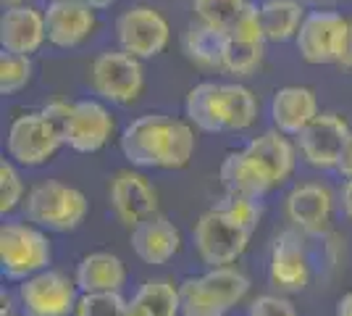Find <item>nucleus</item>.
<instances>
[{
  "label": "nucleus",
  "instance_id": "nucleus-1",
  "mask_svg": "<svg viewBox=\"0 0 352 316\" xmlns=\"http://www.w3.org/2000/svg\"><path fill=\"white\" fill-rule=\"evenodd\" d=\"M250 277L234 266H210L179 285L182 316H226L248 298Z\"/></svg>",
  "mask_w": 352,
  "mask_h": 316
},
{
  "label": "nucleus",
  "instance_id": "nucleus-2",
  "mask_svg": "<svg viewBox=\"0 0 352 316\" xmlns=\"http://www.w3.org/2000/svg\"><path fill=\"white\" fill-rule=\"evenodd\" d=\"M24 216L47 232H72L87 219L89 200L82 190L58 180L37 182L24 198Z\"/></svg>",
  "mask_w": 352,
  "mask_h": 316
},
{
  "label": "nucleus",
  "instance_id": "nucleus-3",
  "mask_svg": "<svg viewBox=\"0 0 352 316\" xmlns=\"http://www.w3.org/2000/svg\"><path fill=\"white\" fill-rule=\"evenodd\" d=\"M53 248L43 227L32 222H3L0 227V269L3 277L21 282L32 274L50 269Z\"/></svg>",
  "mask_w": 352,
  "mask_h": 316
},
{
  "label": "nucleus",
  "instance_id": "nucleus-4",
  "mask_svg": "<svg viewBox=\"0 0 352 316\" xmlns=\"http://www.w3.org/2000/svg\"><path fill=\"white\" fill-rule=\"evenodd\" d=\"M63 145H66V140L60 135V129L45 116L43 108L19 114L11 121L8 135H6L8 158L27 169L50 164Z\"/></svg>",
  "mask_w": 352,
  "mask_h": 316
},
{
  "label": "nucleus",
  "instance_id": "nucleus-5",
  "mask_svg": "<svg viewBox=\"0 0 352 316\" xmlns=\"http://www.w3.org/2000/svg\"><path fill=\"white\" fill-rule=\"evenodd\" d=\"M250 238L252 235L248 229L236 224L232 216H226L219 206L208 209L195 222V229H192L195 251H197V256L208 269L236 264V258L248 251Z\"/></svg>",
  "mask_w": 352,
  "mask_h": 316
},
{
  "label": "nucleus",
  "instance_id": "nucleus-6",
  "mask_svg": "<svg viewBox=\"0 0 352 316\" xmlns=\"http://www.w3.org/2000/svg\"><path fill=\"white\" fill-rule=\"evenodd\" d=\"M89 82L95 95H100L105 103L132 105L145 90V69L142 61L118 50L98 53L89 66Z\"/></svg>",
  "mask_w": 352,
  "mask_h": 316
},
{
  "label": "nucleus",
  "instance_id": "nucleus-7",
  "mask_svg": "<svg viewBox=\"0 0 352 316\" xmlns=\"http://www.w3.org/2000/svg\"><path fill=\"white\" fill-rule=\"evenodd\" d=\"M82 290L76 280H69L63 271L43 269L21 280L16 287L19 311L24 316H74Z\"/></svg>",
  "mask_w": 352,
  "mask_h": 316
},
{
  "label": "nucleus",
  "instance_id": "nucleus-8",
  "mask_svg": "<svg viewBox=\"0 0 352 316\" xmlns=\"http://www.w3.org/2000/svg\"><path fill=\"white\" fill-rule=\"evenodd\" d=\"M171 40V27L166 16L153 6H129L116 19V43L124 53L147 61L161 56Z\"/></svg>",
  "mask_w": 352,
  "mask_h": 316
},
{
  "label": "nucleus",
  "instance_id": "nucleus-9",
  "mask_svg": "<svg viewBox=\"0 0 352 316\" xmlns=\"http://www.w3.org/2000/svg\"><path fill=\"white\" fill-rule=\"evenodd\" d=\"M350 21L347 16L339 11H308L302 19V27L294 37L297 53L305 63L313 66H329L337 63L342 50H344V40L350 32Z\"/></svg>",
  "mask_w": 352,
  "mask_h": 316
},
{
  "label": "nucleus",
  "instance_id": "nucleus-10",
  "mask_svg": "<svg viewBox=\"0 0 352 316\" xmlns=\"http://www.w3.org/2000/svg\"><path fill=\"white\" fill-rule=\"evenodd\" d=\"M350 132L352 127L342 114L321 111L294 140H297V151L308 166H313V169H337Z\"/></svg>",
  "mask_w": 352,
  "mask_h": 316
},
{
  "label": "nucleus",
  "instance_id": "nucleus-11",
  "mask_svg": "<svg viewBox=\"0 0 352 316\" xmlns=\"http://www.w3.org/2000/svg\"><path fill=\"white\" fill-rule=\"evenodd\" d=\"M116 135V119L100 101H74L63 140L76 153H98Z\"/></svg>",
  "mask_w": 352,
  "mask_h": 316
},
{
  "label": "nucleus",
  "instance_id": "nucleus-12",
  "mask_svg": "<svg viewBox=\"0 0 352 316\" xmlns=\"http://www.w3.org/2000/svg\"><path fill=\"white\" fill-rule=\"evenodd\" d=\"M47 43L60 50L85 45L98 30V11L85 0H56L45 11Z\"/></svg>",
  "mask_w": 352,
  "mask_h": 316
},
{
  "label": "nucleus",
  "instance_id": "nucleus-13",
  "mask_svg": "<svg viewBox=\"0 0 352 316\" xmlns=\"http://www.w3.org/2000/svg\"><path fill=\"white\" fill-rule=\"evenodd\" d=\"M108 203L111 211L124 227H137L140 222H145L147 216L158 213V193L150 185L145 174L126 169L118 171L116 177L108 185Z\"/></svg>",
  "mask_w": 352,
  "mask_h": 316
},
{
  "label": "nucleus",
  "instance_id": "nucleus-14",
  "mask_svg": "<svg viewBox=\"0 0 352 316\" xmlns=\"http://www.w3.org/2000/svg\"><path fill=\"white\" fill-rule=\"evenodd\" d=\"M268 280L281 293H300L310 282V258L302 242V232L284 229L276 235L268 261Z\"/></svg>",
  "mask_w": 352,
  "mask_h": 316
},
{
  "label": "nucleus",
  "instance_id": "nucleus-15",
  "mask_svg": "<svg viewBox=\"0 0 352 316\" xmlns=\"http://www.w3.org/2000/svg\"><path fill=\"white\" fill-rule=\"evenodd\" d=\"M168 124H171V116L166 114H142L129 121L118 137L124 158L137 169H161Z\"/></svg>",
  "mask_w": 352,
  "mask_h": 316
},
{
  "label": "nucleus",
  "instance_id": "nucleus-16",
  "mask_svg": "<svg viewBox=\"0 0 352 316\" xmlns=\"http://www.w3.org/2000/svg\"><path fill=\"white\" fill-rule=\"evenodd\" d=\"M334 196L329 187L308 182V185H300L294 187L292 193L287 196L284 211H287V219L289 224L302 232V235H313L318 238L323 235L329 224H331V216H334Z\"/></svg>",
  "mask_w": 352,
  "mask_h": 316
},
{
  "label": "nucleus",
  "instance_id": "nucleus-17",
  "mask_svg": "<svg viewBox=\"0 0 352 316\" xmlns=\"http://www.w3.org/2000/svg\"><path fill=\"white\" fill-rule=\"evenodd\" d=\"M129 242L132 251L142 264L150 266H163L179 253L182 248V235L174 227V222H168L163 213H153L145 222H140L137 227L129 229Z\"/></svg>",
  "mask_w": 352,
  "mask_h": 316
},
{
  "label": "nucleus",
  "instance_id": "nucleus-18",
  "mask_svg": "<svg viewBox=\"0 0 352 316\" xmlns=\"http://www.w3.org/2000/svg\"><path fill=\"white\" fill-rule=\"evenodd\" d=\"M47 43V27H45V11H37L27 3L6 8L0 19V45L11 53L32 56Z\"/></svg>",
  "mask_w": 352,
  "mask_h": 316
},
{
  "label": "nucleus",
  "instance_id": "nucleus-19",
  "mask_svg": "<svg viewBox=\"0 0 352 316\" xmlns=\"http://www.w3.org/2000/svg\"><path fill=\"white\" fill-rule=\"evenodd\" d=\"M321 114L318 95L305 85H287L279 87L271 98V121L274 127L289 137H297L310 121Z\"/></svg>",
  "mask_w": 352,
  "mask_h": 316
},
{
  "label": "nucleus",
  "instance_id": "nucleus-20",
  "mask_svg": "<svg viewBox=\"0 0 352 316\" xmlns=\"http://www.w3.org/2000/svg\"><path fill=\"white\" fill-rule=\"evenodd\" d=\"M219 180L223 193H229V196L263 198L265 193H271L276 187L268 177V171L245 148L223 156L219 169Z\"/></svg>",
  "mask_w": 352,
  "mask_h": 316
},
{
  "label": "nucleus",
  "instance_id": "nucleus-21",
  "mask_svg": "<svg viewBox=\"0 0 352 316\" xmlns=\"http://www.w3.org/2000/svg\"><path fill=\"white\" fill-rule=\"evenodd\" d=\"M245 151L268 171V177L276 187L292 177L294 164H297V153H300L297 143H292L289 135L279 132L276 127L263 132V135L252 137L245 145Z\"/></svg>",
  "mask_w": 352,
  "mask_h": 316
},
{
  "label": "nucleus",
  "instance_id": "nucleus-22",
  "mask_svg": "<svg viewBox=\"0 0 352 316\" xmlns=\"http://www.w3.org/2000/svg\"><path fill=\"white\" fill-rule=\"evenodd\" d=\"M74 280L82 293H121L126 282V266L116 253L95 251L76 264Z\"/></svg>",
  "mask_w": 352,
  "mask_h": 316
},
{
  "label": "nucleus",
  "instance_id": "nucleus-23",
  "mask_svg": "<svg viewBox=\"0 0 352 316\" xmlns=\"http://www.w3.org/2000/svg\"><path fill=\"white\" fill-rule=\"evenodd\" d=\"M223 45H226V32L203 24L197 19L182 32V53L190 63L206 72L223 69Z\"/></svg>",
  "mask_w": 352,
  "mask_h": 316
},
{
  "label": "nucleus",
  "instance_id": "nucleus-24",
  "mask_svg": "<svg viewBox=\"0 0 352 316\" xmlns=\"http://www.w3.org/2000/svg\"><path fill=\"white\" fill-rule=\"evenodd\" d=\"M126 316H182L179 285L163 277L142 282L129 301Z\"/></svg>",
  "mask_w": 352,
  "mask_h": 316
},
{
  "label": "nucleus",
  "instance_id": "nucleus-25",
  "mask_svg": "<svg viewBox=\"0 0 352 316\" xmlns=\"http://www.w3.org/2000/svg\"><path fill=\"white\" fill-rule=\"evenodd\" d=\"M219 103L223 132H245L258 121V98L239 82H221Z\"/></svg>",
  "mask_w": 352,
  "mask_h": 316
},
{
  "label": "nucleus",
  "instance_id": "nucleus-26",
  "mask_svg": "<svg viewBox=\"0 0 352 316\" xmlns=\"http://www.w3.org/2000/svg\"><path fill=\"white\" fill-rule=\"evenodd\" d=\"M305 6L300 0H263L261 3V24L268 43H289L297 37L305 19Z\"/></svg>",
  "mask_w": 352,
  "mask_h": 316
},
{
  "label": "nucleus",
  "instance_id": "nucleus-27",
  "mask_svg": "<svg viewBox=\"0 0 352 316\" xmlns=\"http://www.w3.org/2000/svg\"><path fill=\"white\" fill-rule=\"evenodd\" d=\"M219 87L221 82H197L187 98H184V119L190 121L195 129L200 132H223L221 121V103H219Z\"/></svg>",
  "mask_w": 352,
  "mask_h": 316
},
{
  "label": "nucleus",
  "instance_id": "nucleus-28",
  "mask_svg": "<svg viewBox=\"0 0 352 316\" xmlns=\"http://www.w3.org/2000/svg\"><path fill=\"white\" fill-rule=\"evenodd\" d=\"M197 151V137L195 127L187 119H174L168 124L166 143H163L161 169H187Z\"/></svg>",
  "mask_w": 352,
  "mask_h": 316
},
{
  "label": "nucleus",
  "instance_id": "nucleus-29",
  "mask_svg": "<svg viewBox=\"0 0 352 316\" xmlns=\"http://www.w3.org/2000/svg\"><path fill=\"white\" fill-rule=\"evenodd\" d=\"M265 40H245V37H232L226 34L223 45V72L236 76L255 74L263 63Z\"/></svg>",
  "mask_w": 352,
  "mask_h": 316
},
{
  "label": "nucleus",
  "instance_id": "nucleus-30",
  "mask_svg": "<svg viewBox=\"0 0 352 316\" xmlns=\"http://www.w3.org/2000/svg\"><path fill=\"white\" fill-rule=\"evenodd\" d=\"M248 3L250 0H192V11L197 21L226 32L239 19Z\"/></svg>",
  "mask_w": 352,
  "mask_h": 316
},
{
  "label": "nucleus",
  "instance_id": "nucleus-31",
  "mask_svg": "<svg viewBox=\"0 0 352 316\" xmlns=\"http://www.w3.org/2000/svg\"><path fill=\"white\" fill-rule=\"evenodd\" d=\"M32 72H34L32 56L3 50V53H0V92H3V95H16V92H21L30 85Z\"/></svg>",
  "mask_w": 352,
  "mask_h": 316
},
{
  "label": "nucleus",
  "instance_id": "nucleus-32",
  "mask_svg": "<svg viewBox=\"0 0 352 316\" xmlns=\"http://www.w3.org/2000/svg\"><path fill=\"white\" fill-rule=\"evenodd\" d=\"M16 161L11 158H3L0 161V213L8 216L14 213L19 206H24V198H27V190H24V180L16 169Z\"/></svg>",
  "mask_w": 352,
  "mask_h": 316
},
{
  "label": "nucleus",
  "instance_id": "nucleus-33",
  "mask_svg": "<svg viewBox=\"0 0 352 316\" xmlns=\"http://www.w3.org/2000/svg\"><path fill=\"white\" fill-rule=\"evenodd\" d=\"M129 301L121 293H82L74 316H126Z\"/></svg>",
  "mask_w": 352,
  "mask_h": 316
},
{
  "label": "nucleus",
  "instance_id": "nucleus-34",
  "mask_svg": "<svg viewBox=\"0 0 352 316\" xmlns=\"http://www.w3.org/2000/svg\"><path fill=\"white\" fill-rule=\"evenodd\" d=\"M226 216H232L236 224L245 227L250 235L258 229L261 219H263V203L261 198H245V196H223L221 203H216Z\"/></svg>",
  "mask_w": 352,
  "mask_h": 316
},
{
  "label": "nucleus",
  "instance_id": "nucleus-35",
  "mask_svg": "<svg viewBox=\"0 0 352 316\" xmlns=\"http://www.w3.org/2000/svg\"><path fill=\"white\" fill-rule=\"evenodd\" d=\"M248 316H297V308L284 295H261L250 303Z\"/></svg>",
  "mask_w": 352,
  "mask_h": 316
},
{
  "label": "nucleus",
  "instance_id": "nucleus-36",
  "mask_svg": "<svg viewBox=\"0 0 352 316\" xmlns=\"http://www.w3.org/2000/svg\"><path fill=\"white\" fill-rule=\"evenodd\" d=\"M337 171L344 180H352V132L347 137V143H344V151H342V158H339L337 164Z\"/></svg>",
  "mask_w": 352,
  "mask_h": 316
},
{
  "label": "nucleus",
  "instance_id": "nucleus-37",
  "mask_svg": "<svg viewBox=\"0 0 352 316\" xmlns=\"http://www.w3.org/2000/svg\"><path fill=\"white\" fill-rule=\"evenodd\" d=\"M339 209H342V213H344V219L347 222H352V180H344V185H342V190H339Z\"/></svg>",
  "mask_w": 352,
  "mask_h": 316
},
{
  "label": "nucleus",
  "instance_id": "nucleus-38",
  "mask_svg": "<svg viewBox=\"0 0 352 316\" xmlns=\"http://www.w3.org/2000/svg\"><path fill=\"white\" fill-rule=\"evenodd\" d=\"M337 66L344 69V72H352V21H350V32H347V40H344V50L339 56Z\"/></svg>",
  "mask_w": 352,
  "mask_h": 316
},
{
  "label": "nucleus",
  "instance_id": "nucleus-39",
  "mask_svg": "<svg viewBox=\"0 0 352 316\" xmlns=\"http://www.w3.org/2000/svg\"><path fill=\"white\" fill-rule=\"evenodd\" d=\"M16 308H21L19 306V298L14 301V295L11 293H0V316H16Z\"/></svg>",
  "mask_w": 352,
  "mask_h": 316
},
{
  "label": "nucleus",
  "instance_id": "nucleus-40",
  "mask_svg": "<svg viewBox=\"0 0 352 316\" xmlns=\"http://www.w3.org/2000/svg\"><path fill=\"white\" fill-rule=\"evenodd\" d=\"M337 316H352V290L337 301Z\"/></svg>",
  "mask_w": 352,
  "mask_h": 316
},
{
  "label": "nucleus",
  "instance_id": "nucleus-41",
  "mask_svg": "<svg viewBox=\"0 0 352 316\" xmlns=\"http://www.w3.org/2000/svg\"><path fill=\"white\" fill-rule=\"evenodd\" d=\"M85 3H87V6H92L95 11H105V8H111L116 0H85Z\"/></svg>",
  "mask_w": 352,
  "mask_h": 316
},
{
  "label": "nucleus",
  "instance_id": "nucleus-42",
  "mask_svg": "<svg viewBox=\"0 0 352 316\" xmlns=\"http://www.w3.org/2000/svg\"><path fill=\"white\" fill-rule=\"evenodd\" d=\"M3 3H6V8H11V6H21L24 0H3Z\"/></svg>",
  "mask_w": 352,
  "mask_h": 316
},
{
  "label": "nucleus",
  "instance_id": "nucleus-43",
  "mask_svg": "<svg viewBox=\"0 0 352 316\" xmlns=\"http://www.w3.org/2000/svg\"><path fill=\"white\" fill-rule=\"evenodd\" d=\"M47 3H56V0H47Z\"/></svg>",
  "mask_w": 352,
  "mask_h": 316
}]
</instances>
